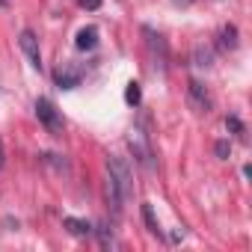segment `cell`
I'll list each match as a JSON object with an SVG mask.
<instances>
[{"mask_svg":"<svg viewBox=\"0 0 252 252\" xmlns=\"http://www.w3.org/2000/svg\"><path fill=\"white\" fill-rule=\"evenodd\" d=\"M107 181L119 190L122 202H128L134 196V175H131V166L125 158H116V155L107 158Z\"/></svg>","mask_w":252,"mask_h":252,"instance_id":"obj_1","label":"cell"},{"mask_svg":"<svg viewBox=\"0 0 252 252\" xmlns=\"http://www.w3.org/2000/svg\"><path fill=\"white\" fill-rule=\"evenodd\" d=\"M143 36H146V45H149V51H152V57L163 65L166 63V57H169V51H166V42H163V36L160 33H155L152 27H143Z\"/></svg>","mask_w":252,"mask_h":252,"instance_id":"obj_7","label":"cell"},{"mask_svg":"<svg viewBox=\"0 0 252 252\" xmlns=\"http://www.w3.org/2000/svg\"><path fill=\"white\" fill-rule=\"evenodd\" d=\"M128 149H131L134 160H137V163H140L146 172H155V169H158L155 152H152V146H149V137H146L143 131H131V134H128Z\"/></svg>","mask_w":252,"mask_h":252,"instance_id":"obj_2","label":"cell"},{"mask_svg":"<svg viewBox=\"0 0 252 252\" xmlns=\"http://www.w3.org/2000/svg\"><path fill=\"white\" fill-rule=\"evenodd\" d=\"M54 80H57L60 89H74V86H80V80H83V68H80V65H71V63H63V65L54 71Z\"/></svg>","mask_w":252,"mask_h":252,"instance_id":"obj_5","label":"cell"},{"mask_svg":"<svg viewBox=\"0 0 252 252\" xmlns=\"http://www.w3.org/2000/svg\"><path fill=\"white\" fill-rule=\"evenodd\" d=\"M6 166V149H3V140H0V169Z\"/></svg>","mask_w":252,"mask_h":252,"instance_id":"obj_18","label":"cell"},{"mask_svg":"<svg viewBox=\"0 0 252 252\" xmlns=\"http://www.w3.org/2000/svg\"><path fill=\"white\" fill-rule=\"evenodd\" d=\"M143 220H146V225H149V231H152V234H160V225H158V220H155L152 205H143Z\"/></svg>","mask_w":252,"mask_h":252,"instance_id":"obj_13","label":"cell"},{"mask_svg":"<svg viewBox=\"0 0 252 252\" xmlns=\"http://www.w3.org/2000/svg\"><path fill=\"white\" fill-rule=\"evenodd\" d=\"M74 48H77V51H95V48H98V27H83V30H77Z\"/></svg>","mask_w":252,"mask_h":252,"instance_id":"obj_8","label":"cell"},{"mask_svg":"<svg viewBox=\"0 0 252 252\" xmlns=\"http://www.w3.org/2000/svg\"><path fill=\"white\" fill-rule=\"evenodd\" d=\"M193 65H199V68H211V65H214V51L199 45V48L193 51Z\"/></svg>","mask_w":252,"mask_h":252,"instance_id":"obj_11","label":"cell"},{"mask_svg":"<svg viewBox=\"0 0 252 252\" xmlns=\"http://www.w3.org/2000/svg\"><path fill=\"white\" fill-rule=\"evenodd\" d=\"M225 125H228V128H231L237 137H243V131H246V128H243V122H240L237 116H228V119H225Z\"/></svg>","mask_w":252,"mask_h":252,"instance_id":"obj_15","label":"cell"},{"mask_svg":"<svg viewBox=\"0 0 252 252\" xmlns=\"http://www.w3.org/2000/svg\"><path fill=\"white\" fill-rule=\"evenodd\" d=\"M18 45H21L24 57L30 60V65H33L36 71H42V51H39V39H36V33H33V30H21Z\"/></svg>","mask_w":252,"mask_h":252,"instance_id":"obj_4","label":"cell"},{"mask_svg":"<svg viewBox=\"0 0 252 252\" xmlns=\"http://www.w3.org/2000/svg\"><path fill=\"white\" fill-rule=\"evenodd\" d=\"M187 101H190V107L196 113H208L211 110V95H208V89L199 80H190L187 83Z\"/></svg>","mask_w":252,"mask_h":252,"instance_id":"obj_6","label":"cell"},{"mask_svg":"<svg viewBox=\"0 0 252 252\" xmlns=\"http://www.w3.org/2000/svg\"><path fill=\"white\" fill-rule=\"evenodd\" d=\"M63 228H68L74 237H89V234H92V225H89L86 220H74V217H65V220H63Z\"/></svg>","mask_w":252,"mask_h":252,"instance_id":"obj_9","label":"cell"},{"mask_svg":"<svg viewBox=\"0 0 252 252\" xmlns=\"http://www.w3.org/2000/svg\"><path fill=\"white\" fill-rule=\"evenodd\" d=\"M77 3H80L83 9H89V12H95V9H101V0H77Z\"/></svg>","mask_w":252,"mask_h":252,"instance_id":"obj_17","label":"cell"},{"mask_svg":"<svg viewBox=\"0 0 252 252\" xmlns=\"http://www.w3.org/2000/svg\"><path fill=\"white\" fill-rule=\"evenodd\" d=\"M172 3H178V6H190L193 0H172Z\"/></svg>","mask_w":252,"mask_h":252,"instance_id":"obj_19","label":"cell"},{"mask_svg":"<svg viewBox=\"0 0 252 252\" xmlns=\"http://www.w3.org/2000/svg\"><path fill=\"white\" fill-rule=\"evenodd\" d=\"M234 48H237V27L225 24L220 30V51H234Z\"/></svg>","mask_w":252,"mask_h":252,"instance_id":"obj_10","label":"cell"},{"mask_svg":"<svg viewBox=\"0 0 252 252\" xmlns=\"http://www.w3.org/2000/svg\"><path fill=\"white\" fill-rule=\"evenodd\" d=\"M125 101H128L131 107H137V104L143 101V89H140V83H128V89H125Z\"/></svg>","mask_w":252,"mask_h":252,"instance_id":"obj_12","label":"cell"},{"mask_svg":"<svg viewBox=\"0 0 252 252\" xmlns=\"http://www.w3.org/2000/svg\"><path fill=\"white\" fill-rule=\"evenodd\" d=\"M36 116H39V122L48 128V134H54V137L63 134V116H60V110L54 107L51 98H39L36 101Z\"/></svg>","mask_w":252,"mask_h":252,"instance_id":"obj_3","label":"cell"},{"mask_svg":"<svg viewBox=\"0 0 252 252\" xmlns=\"http://www.w3.org/2000/svg\"><path fill=\"white\" fill-rule=\"evenodd\" d=\"M95 231H98V237H101V243H104V246H110V243H113V231H110L107 225H98Z\"/></svg>","mask_w":252,"mask_h":252,"instance_id":"obj_16","label":"cell"},{"mask_svg":"<svg viewBox=\"0 0 252 252\" xmlns=\"http://www.w3.org/2000/svg\"><path fill=\"white\" fill-rule=\"evenodd\" d=\"M214 152H217L220 160H228V155H231V143H228V140H220V143L214 146Z\"/></svg>","mask_w":252,"mask_h":252,"instance_id":"obj_14","label":"cell"}]
</instances>
